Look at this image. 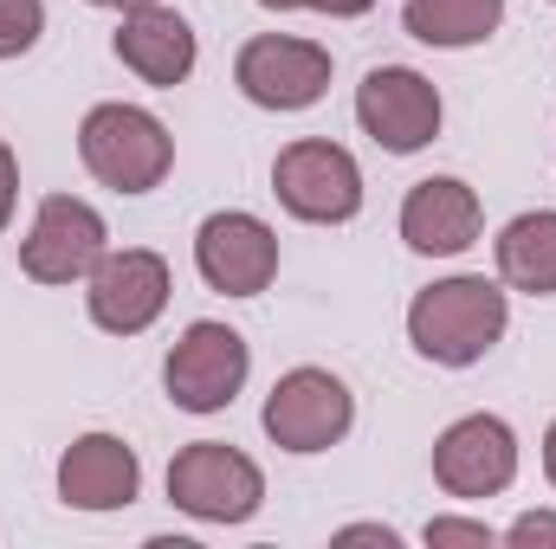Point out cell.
Instances as JSON below:
<instances>
[{
    "mask_svg": "<svg viewBox=\"0 0 556 549\" xmlns=\"http://www.w3.org/2000/svg\"><path fill=\"white\" fill-rule=\"evenodd\" d=\"M350 420H356V401L330 369H291L266 395V433L285 452H324L350 433Z\"/></svg>",
    "mask_w": 556,
    "mask_h": 549,
    "instance_id": "obj_8",
    "label": "cell"
},
{
    "mask_svg": "<svg viewBox=\"0 0 556 549\" xmlns=\"http://www.w3.org/2000/svg\"><path fill=\"white\" fill-rule=\"evenodd\" d=\"M544 472H551V485H556V420H551V433H544Z\"/></svg>",
    "mask_w": 556,
    "mask_h": 549,
    "instance_id": "obj_24",
    "label": "cell"
},
{
    "mask_svg": "<svg viewBox=\"0 0 556 549\" xmlns=\"http://www.w3.org/2000/svg\"><path fill=\"white\" fill-rule=\"evenodd\" d=\"M98 259H104V214L91 201L46 194L33 233L20 240V272L33 284H72V278H91Z\"/></svg>",
    "mask_w": 556,
    "mask_h": 549,
    "instance_id": "obj_6",
    "label": "cell"
},
{
    "mask_svg": "<svg viewBox=\"0 0 556 549\" xmlns=\"http://www.w3.org/2000/svg\"><path fill=\"white\" fill-rule=\"evenodd\" d=\"M433 478L453 498H498L518 478V439L498 413H466L433 446Z\"/></svg>",
    "mask_w": 556,
    "mask_h": 549,
    "instance_id": "obj_10",
    "label": "cell"
},
{
    "mask_svg": "<svg viewBox=\"0 0 556 549\" xmlns=\"http://www.w3.org/2000/svg\"><path fill=\"white\" fill-rule=\"evenodd\" d=\"M505 20V0H408L402 26L420 46H479Z\"/></svg>",
    "mask_w": 556,
    "mask_h": 549,
    "instance_id": "obj_17",
    "label": "cell"
},
{
    "mask_svg": "<svg viewBox=\"0 0 556 549\" xmlns=\"http://www.w3.org/2000/svg\"><path fill=\"white\" fill-rule=\"evenodd\" d=\"M498 278L511 291H531V297H556V214H518L505 233H498Z\"/></svg>",
    "mask_w": 556,
    "mask_h": 549,
    "instance_id": "obj_16",
    "label": "cell"
},
{
    "mask_svg": "<svg viewBox=\"0 0 556 549\" xmlns=\"http://www.w3.org/2000/svg\"><path fill=\"white\" fill-rule=\"evenodd\" d=\"M91 7H117V13H137V7H155V0H91Z\"/></svg>",
    "mask_w": 556,
    "mask_h": 549,
    "instance_id": "obj_25",
    "label": "cell"
},
{
    "mask_svg": "<svg viewBox=\"0 0 556 549\" xmlns=\"http://www.w3.org/2000/svg\"><path fill=\"white\" fill-rule=\"evenodd\" d=\"M337 544H382V549H395V531H382V524H350Z\"/></svg>",
    "mask_w": 556,
    "mask_h": 549,
    "instance_id": "obj_23",
    "label": "cell"
},
{
    "mask_svg": "<svg viewBox=\"0 0 556 549\" xmlns=\"http://www.w3.org/2000/svg\"><path fill=\"white\" fill-rule=\"evenodd\" d=\"M91 323L111 330V336H142L162 304H168V266L162 253H142V246H124V253H104L91 266Z\"/></svg>",
    "mask_w": 556,
    "mask_h": 549,
    "instance_id": "obj_11",
    "label": "cell"
},
{
    "mask_svg": "<svg viewBox=\"0 0 556 549\" xmlns=\"http://www.w3.org/2000/svg\"><path fill=\"white\" fill-rule=\"evenodd\" d=\"M168 498H175L188 518H201V524H247V518L260 511V498H266V478H260V465H253L240 446H227V439H194V446H181L175 465H168Z\"/></svg>",
    "mask_w": 556,
    "mask_h": 549,
    "instance_id": "obj_3",
    "label": "cell"
},
{
    "mask_svg": "<svg viewBox=\"0 0 556 549\" xmlns=\"http://www.w3.org/2000/svg\"><path fill=\"white\" fill-rule=\"evenodd\" d=\"M78 155L104 188L149 194V188H162V175L175 162V137L137 104H98L78 130Z\"/></svg>",
    "mask_w": 556,
    "mask_h": 549,
    "instance_id": "obj_2",
    "label": "cell"
},
{
    "mask_svg": "<svg viewBox=\"0 0 556 549\" xmlns=\"http://www.w3.org/2000/svg\"><path fill=\"white\" fill-rule=\"evenodd\" d=\"M13 194H20V168H13V149L0 142V227L13 220Z\"/></svg>",
    "mask_w": 556,
    "mask_h": 549,
    "instance_id": "obj_22",
    "label": "cell"
},
{
    "mask_svg": "<svg viewBox=\"0 0 556 549\" xmlns=\"http://www.w3.org/2000/svg\"><path fill=\"white\" fill-rule=\"evenodd\" d=\"M402 240L427 253V259H446V253H466L479 240V194L453 175H433L415 181L408 201H402Z\"/></svg>",
    "mask_w": 556,
    "mask_h": 549,
    "instance_id": "obj_14",
    "label": "cell"
},
{
    "mask_svg": "<svg viewBox=\"0 0 556 549\" xmlns=\"http://www.w3.org/2000/svg\"><path fill=\"white\" fill-rule=\"evenodd\" d=\"M273 194L298 214V220H317V227H337L363 207V168L350 149L324 137H304L291 149H278L273 162Z\"/></svg>",
    "mask_w": 556,
    "mask_h": 549,
    "instance_id": "obj_4",
    "label": "cell"
},
{
    "mask_svg": "<svg viewBox=\"0 0 556 549\" xmlns=\"http://www.w3.org/2000/svg\"><path fill=\"white\" fill-rule=\"evenodd\" d=\"M233 85L260 104V111H311L330 91V52L311 39H247L233 59Z\"/></svg>",
    "mask_w": 556,
    "mask_h": 549,
    "instance_id": "obj_7",
    "label": "cell"
},
{
    "mask_svg": "<svg viewBox=\"0 0 556 549\" xmlns=\"http://www.w3.org/2000/svg\"><path fill=\"white\" fill-rule=\"evenodd\" d=\"M194 266L227 297H260L278 272V240L253 214H207L194 233Z\"/></svg>",
    "mask_w": 556,
    "mask_h": 549,
    "instance_id": "obj_12",
    "label": "cell"
},
{
    "mask_svg": "<svg viewBox=\"0 0 556 549\" xmlns=\"http://www.w3.org/2000/svg\"><path fill=\"white\" fill-rule=\"evenodd\" d=\"M137 485H142V465L117 433H85L59 459V498L72 511H117V505L137 498Z\"/></svg>",
    "mask_w": 556,
    "mask_h": 549,
    "instance_id": "obj_13",
    "label": "cell"
},
{
    "mask_svg": "<svg viewBox=\"0 0 556 549\" xmlns=\"http://www.w3.org/2000/svg\"><path fill=\"white\" fill-rule=\"evenodd\" d=\"M427 544H466V549H492V531L485 524H466V518H433L427 524Z\"/></svg>",
    "mask_w": 556,
    "mask_h": 549,
    "instance_id": "obj_19",
    "label": "cell"
},
{
    "mask_svg": "<svg viewBox=\"0 0 556 549\" xmlns=\"http://www.w3.org/2000/svg\"><path fill=\"white\" fill-rule=\"evenodd\" d=\"M39 33H46V7L39 0H0V59L33 52Z\"/></svg>",
    "mask_w": 556,
    "mask_h": 549,
    "instance_id": "obj_18",
    "label": "cell"
},
{
    "mask_svg": "<svg viewBox=\"0 0 556 549\" xmlns=\"http://www.w3.org/2000/svg\"><path fill=\"white\" fill-rule=\"evenodd\" d=\"M356 124L389 155H415L440 137V91L408 65H376L356 85Z\"/></svg>",
    "mask_w": 556,
    "mask_h": 549,
    "instance_id": "obj_9",
    "label": "cell"
},
{
    "mask_svg": "<svg viewBox=\"0 0 556 549\" xmlns=\"http://www.w3.org/2000/svg\"><path fill=\"white\" fill-rule=\"evenodd\" d=\"M260 7H273V13H285V7H311V13H337V20H356V13H369L376 0H260Z\"/></svg>",
    "mask_w": 556,
    "mask_h": 549,
    "instance_id": "obj_20",
    "label": "cell"
},
{
    "mask_svg": "<svg viewBox=\"0 0 556 549\" xmlns=\"http://www.w3.org/2000/svg\"><path fill=\"white\" fill-rule=\"evenodd\" d=\"M505 317L511 310H505V291L492 278H446V284H427L408 304V343L427 362L466 369L505 336Z\"/></svg>",
    "mask_w": 556,
    "mask_h": 549,
    "instance_id": "obj_1",
    "label": "cell"
},
{
    "mask_svg": "<svg viewBox=\"0 0 556 549\" xmlns=\"http://www.w3.org/2000/svg\"><path fill=\"white\" fill-rule=\"evenodd\" d=\"M247 369H253V356H247L240 330H227V323H188L181 343L168 349L162 382H168V401L181 413H220L247 388Z\"/></svg>",
    "mask_w": 556,
    "mask_h": 549,
    "instance_id": "obj_5",
    "label": "cell"
},
{
    "mask_svg": "<svg viewBox=\"0 0 556 549\" xmlns=\"http://www.w3.org/2000/svg\"><path fill=\"white\" fill-rule=\"evenodd\" d=\"M511 544H518V549L556 544V518H551V511H531V518H518V524H511Z\"/></svg>",
    "mask_w": 556,
    "mask_h": 549,
    "instance_id": "obj_21",
    "label": "cell"
},
{
    "mask_svg": "<svg viewBox=\"0 0 556 549\" xmlns=\"http://www.w3.org/2000/svg\"><path fill=\"white\" fill-rule=\"evenodd\" d=\"M117 59L137 72L142 85L175 91L194 72V33H188V20L175 7H137L117 26Z\"/></svg>",
    "mask_w": 556,
    "mask_h": 549,
    "instance_id": "obj_15",
    "label": "cell"
}]
</instances>
